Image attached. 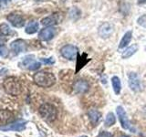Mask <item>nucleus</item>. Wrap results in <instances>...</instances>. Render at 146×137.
Listing matches in <instances>:
<instances>
[{"label":"nucleus","instance_id":"nucleus-9","mask_svg":"<svg viewBox=\"0 0 146 137\" xmlns=\"http://www.w3.org/2000/svg\"><path fill=\"white\" fill-rule=\"evenodd\" d=\"M55 35H56V29L52 27H48L39 31L38 38L42 41H48L52 39Z\"/></svg>","mask_w":146,"mask_h":137},{"label":"nucleus","instance_id":"nucleus-28","mask_svg":"<svg viewBox=\"0 0 146 137\" xmlns=\"http://www.w3.org/2000/svg\"><path fill=\"white\" fill-rule=\"evenodd\" d=\"M10 2V0H0V4H7Z\"/></svg>","mask_w":146,"mask_h":137},{"label":"nucleus","instance_id":"nucleus-11","mask_svg":"<svg viewBox=\"0 0 146 137\" xmlns=\"http://www.w3.org/2000/svg\"><path fill=\"white\" fill-rule=\"evenodd\" d=\"M22 64L24 65L25 68H29V70H38L41 66L40 62L36 61L33 59V56H29V57L24 58Z\"/></svg>","mask_w":146,"mask_h":137},{"label":"nucleus","instance_id":"nucleus-17","mask_svg":"<svg viewBox=\"0 0 146 137\" xmlns=\"http://www.w3.org/2000/svg\"><path fill=\"white\" fill-rule=\"evenodd\" d=\"M111 85H112V88L115 94L119 95L121 93V79L117 76H113L111 78Z\"/></svg>","mask_w":146,"mask_h":137},{"label":"nucleus","instance_id":"nucleus-16","mask_svg":"<svg viewBox=\"0 0 146 137\" xmlns=\"http://www.w3.org/2000/svg\"><path fill=\"white\" fill-rule=\"evenodd\" d=\"M131 38H132V32L131 31H127L126 33L123 35L121 42H120V44H119V49H121L126 48V46H128V44L131 42Z\"/></svg>","mask_w":146,"mask_h":137},{"label":"nucleus","instance_id":"nucleus-8","mask_svg":"<svg viewBox=\"0 0 146 137\" xmlns=\"http://www.w3.org/2000/svg\"><path fill=\"white\" fill-rule=\"evenodd\" d=\"M7 19L15 27H22L25 25V18L22 15L17 13H11L7 17Z\"/></svg>","mask_w":146,"mask_h":137},{"label":"nucleus","instance_id":"nucleus-7","mask_svg":"<svg viewBox=\"0 0 146 137\" xmlns=\"http://www.w3.org/2000/svg\"><path fill=\"white\" fill-rule=\"evenodd\" d=\"M63 19V16L60 13H54L52 15H50L48 17H46L41 20V24L43 26L47 27H52L55 25L59 24Z\"/></svg>","mask_w":146,"mask_h":137},{"label":"nucleus","instance_id":"nucleus-21","mask_svg":"<svg viewBox=\"0 0 146 137\" xmlns=\"http://www.w3.org/2000/svg\"><path fill=\"white\" fill-rule=\"evenodd\" d=\"M13 118V113L7 110H1L0 111V122H7Z\"/></svg>","mask_w":146,"mask_h":137},{"label":"nucleus","instance_id":"nucleus-23","mask_svg":"<svg viewBox=\"0 0 146 137\" xmlns=\"http://www.w3.org/2000/svg\"><path fill=\"white\" fill-rule=\"evenodd\" d=\"M0 33L4 36H7V35H9L11 33V29L10 27H9L7 24L6 23H3V24L0 25Z\"/></svg>","mask_w":146,"mask_h":137},{"label":"nucleus","instance_id":"nucleus-19","mask_svg":"<svg viewBox=\"0 0 146 137\" xmlns=\"http://www.w3.org/2000/svg\"><path fill=\"white\" fill-rule=\"evenodd\" d=\"M88 114H89V117H90V122H92L94 125L100 121V117H102V114H100V112H98L97 110H94V109L90 110V111L88 112Z\"/></svg>","mask_w":146,"mask_h":137},{"label":"nucleus","instance_id":"nucleus-15","mask_svg":"<svg viewBox=\"0 0 146 137\" xmlns=\"http://www.w3.org/2000/svg\"><path fill=\"white\" fill-rule=\"evenodd\" d=\"M138 49H139V47L137 44H133V45L130 46V47H128L124 51L122 52L121 58L124 59L131 58V56H133V55L138 51Z\"/></svg>","mask_w":146,"mask_h":137},{"label":"nucleus","instance_id":"nucleus-29","mask_svg":"<svg viewBox=\"0 0 146 137\" xmlns=\"http://www.w3.org/2000/svg\"><path fill=\"white\" fill-rule=\"evenodd\" d=\"M118 137H130V136H128L126 134H121V135H119Z\"/></svg>","mask_w":146,"mask_h":137},{"label":"nucleus","instance_id":"nucleus-2","mask_svg":"<svg viewBox=\"0 0 146 137\" xmlns=\"http://www.w3.org/2000/svg\"><path fill=\"white\" fill-rule=\"evenodd\" d=\"M3 87L7 93L13 96H17L22 92L21 83L15 77L7 78L3 82Z\"/></svg>","mask_w":146,"mask_h":137},{"label":"nucleus","instance_id":"nucleus-26","mask_svg":"<svg viewBox=\"0 0 146 137\" xmlns=\"http://www.w3.org/2000/svg\"><path fill=\"white\" fill-rule=\"evenodd\" d=\"M8 54L7 49L5 46H0V57H6Z\"/></svg>","mask_w":146,"mask_h":137},{"label":"nucleus","instance_id":"nucleus-20","mask_svg":"<svg viewBox=\"0 0 146 137\" xmlns=\"http://www.w3.org/2000/svg\"><path fill=\"white\" fill-rule=\"evenodd\" d=\"M38 27H39V25H38V23L36 22V21H32V22H30L29 25L27 26V27H26V33L27 34H35L36 31L38 30Z\"/></svg>","mask_w":146,"mask_h":137},{"label":"nucleus","instance_id":"nucleus-4","mask_svg":"<svg viewBox=\"0 0 146 137\" xmlns=\"http://www.w3.org/2000/svg\"><path fill=\"white\" fill-rule=\"evenodd\" d=\"M78 49L73 45H65L60 49V54L68 61H74L78 56Z\"/></svg>","mask_w":146,"mask_h":137},{"label":"nucleus","instance_id":"nucleus-18","mask_svg":"<svg viewBox=\"0 0 146 137\" xmlns=\"http://www.w3.org/2000/svg\"><path fill=\"white\" fill-rule=\"evenodd\" d=\"M83 57H84V54H83ZM80 56V54L78 53V56H77V70L76 72L80 71V68H83L87 63L90 61V59L87 58V55L85 56V58Z\"/></svg>","mask_w":146,"mask_h":137},{"label":"nucleus","instance_id":"nucleus-6","mask_svg":"<svg viewBox=\"0 0 146 137\" xmlns=\"http://www.w3.org/2000/svg\"><path fill=\"white\" fill-rule=\"evenodd\" d=\"M116 112L117 115L119 117V121L121 122V125L124 130H131L132 131L131 127V122L129 121V119L127 117V114L125 110L123 109L122 106H118L116 109Z\"/></svg>","mask_w":146,"mask_h":137},{"label":"nucleus","instance_id":"nucleus-30","mask_svg":"<svg viewBox=\"0 0 146 137\" xmlns=\"http://www.w3.org/2000/svg\"><path fill=\"white\" fill-rule=\"evenodd\" d=\"M80 137H88L87 135H82V136H80Z\"/></svg>","mask_w":146,"mask_h":137},{"label":"nucleus","instance_id":"nucleus-1","mask_svg":"<svg viewBox=\"0 0 146 137\" xmlns=\"http://www.w3.org/2000/svg\"><path fill=\"white\" fill-rule=\"evenodd\" d=\"M33 80L36 85L43 88H49L56 82V78L53 73L48 71H38L35 73Z\"/></svg>","mask_w":146,"mask_h":137},{"label":"nucleus","instance_id":"nucleus-22","mask_svg":"<svg viewBox=\"0 0 146 137\" xmlns=\"http://www.w3.org/2000/svg\"><path fill=\"white\" fill-rule=\"evenodd\" d=\"M116 122V117L114 115L113 112H109L106 117H105V121H104V125L106 127H111L112 125L115 124Z\"/></svg>","mask_w":146,"mask_h":137},{"label":"nucleus","instance_id":"nucleus-25","mask_svg":"<svg viewBox=\"0 0 146 137\" xmlns=\"http://www.w3.org/2000/svg\"><path fill=\"white\" fill-rule=\"evenodd\" d=\"M137 22H138V25L141 27H146V15H143L141 17H140Z\"/></svg>","mask_w":146,"mask_h":137},{"label":"nucleus","instance_id":"nucleus-24","mask_svg":"<svg viewBox=\"0 0 146 137\" xmlns=\"http://www.w3.org/2000/svg\"><path fill=\"white\" fill-rule=\"evenodd\" d=\"M40 61L44 64H48V65H51V64L55 63V59L52 57L51 58H42V59H40Z\"/></svg>","mask_w":146,"mask_h":137},{"label":"nucleus","instance_id":"nucleus-10","mask_svg":"<svg viewBox=\"0 0 146 137\" xmlns=\"http://www.w3.org/2000/svg\"><path fill=\"white\" fill-rule=\"evenodd\" d=\"M26 123H27L26 122H13L5 126H0V130L4 132H7V131L21 132L23 130H25Z\"/></svg>","mask_w":146,"mask_h":137},{"label":"nucleus","instance_id":"nucleus-14","mask_svg":"<svg viewBox=\"0 0 146 137\" xmlns=\"http://www.w3.org/2000/svg\"><path fill=\"white\" fill-rule=\"evenodd\" d=\"M99 35L103 39H107L112 34L113 27L110 23H103V24L99 27Z\"/></svg>","mask_w":146,"mask_h":137},{"label":"nucleus","instance_id":"nucleus-13","mask_svg":"<svg viewBox=\"0 0 146 137\" xmlns=\"http://www.w3.org/2000/svg\"><path fill=\"white\" fill-rule=\"evenodd\" d=\"M90 89V85L88 81L85 80H78L74 84V90L76 93L84 94Z\"/></svg>","mask_w":146,"mask_h":137},{"label":"nucleus","instance_id":"nucleus-12","mask_svg":"<svg viewBox=\"0 0 146 137\" xmlns=\"http://www.w3.org/2000/svg\"><path fill=\"white\" fill-rule=\"evenodd\" d=\"M10 47L15 54H19L21 52H25L27 49V43L23 39H17L15 41H13L10 45Z\"/></svg>","mask_w":146,"mask_h":137},{"label":"nucleus","instance_id":"nucleus-3","mask_svg":"<svg viewBox=\"0 0 146 137\" xmlns=\"http://www.w3.org/2000/svg\"><path fill=\"white\" fill-rule=\"evenodd\" d=\"M39 114L44 120L47 122H53L56 120L57 115H58V111L57 109L53 106L52 104L49 103H44L39 107Z\"/></svg>","mask_w":146,"mask_h":137},{"label":"nucleus","instance_id":"nucleus-27","mask_svg":"<svg viewBox=\"0 0 146 137\" xmlns=\"http://www.w3.org/2000/svg\"><path fill=\"white\" fill-rule=\"evenodd\" d=\"M98 137H113V134H111V132H107V131H102L100 132Z\"/></svg>","mask_w":146,"mask_h":137},{"label":"nucleus","instance_id":"nucleus-5","mask_svg":"<svg viewBox=\"0 0 146 137\" xmlns=\"http://www.w3.org/2000/svg\"><path fill=\"white\" fill-rule=\"evenodd\" d=\"M128 82L129 87L132 91L138 92L141 90V81L139 75L135 72H130L128 75Z\"/></svg>","mask_w":146,"mask_h":137}]
</instances>
